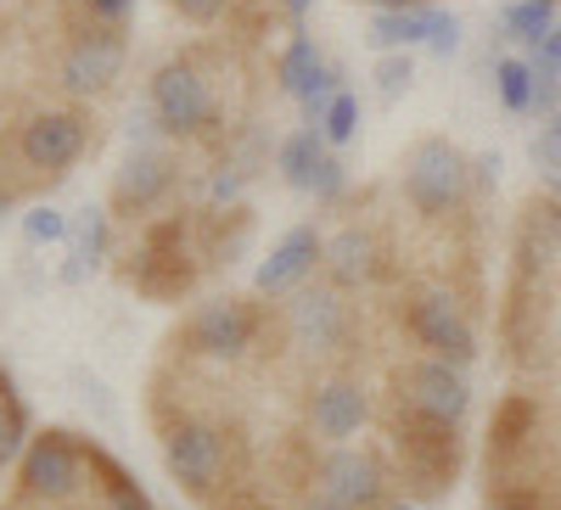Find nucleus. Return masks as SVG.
<instances>
[{
    "label": "nucleus",
    "mask_w": 561,
    "mask_h": 510,
    "mask_svg": "<svg viewBox=\"0 0 561 510\" xmlns=\"http://www.w3.org/2000/svg\"><path fill=\"white\" fill-rule=\"evenodd\" d=\"M325 253V242H320V230L314 224H298L287 242H280L275 253H270V264L259 269V298H280V292H298L309 275H314V258Z\"/></svg>",
    "instance_id": "obj_1"
},
{
    "label": "nucleus",
    "mask_w": 561,
    "mask_h": 510,
    "mask_svg": "<svg viewBox=\"0 0 561 510\" xmlns=\"http://www.w3.org/2000/svg\"><path fill=\"white\" fill-rule=\"evenodd\" d=\"M444 12H427V7H399V12H377V23H370V45H382V51H393V45H410V39H427L438 28Z\"/></svg>",
    "instance_id": "obj_2"
},
{
    "label": "nucleus",
    "mask_w": 561,
    "mask_h": 510,
    "mask_svg": "<svg viewBox=\"0 0 561 510\" xmlns=\"http://www.w3.org/2000/svg\"><path fill=\"white\" fill-rule=\"evenodd\" d=\"M280 169H287V185H298V192L314 185V169H320V135H314V124L298 129L293 141L280 147Z\"/></svg>",
    "instance_id": "obj_3"
},
{
    "label": "nucleus",
    "mask_w": 561,
    "mask_h": 510,
    "mask_svg": "<svg viewBox=\"0 0 561 510\" xmlns=\"http://www.w3.org/2000/svg\"><path fill=\"white\" fill-rule=\"evenodd\" d=\"M500 23L517 34V39H534V45H539V39L556 28V7H550V0H517V7L500 12Z\"/></svg>",
    "instance_id": "obj_4"
},
{
    "label": "nucleus",
    "mask_w": 561,
    "mask_h": 510,
    "mask_svg": "<svg viewBox=\"0 0 561 510\" xmlns=\"http://www.w3.org/2000/svg\"><path fill=\"white\" fill-rule=\"evenodd\" d=\"M494 84H500V102H505L511 113H528V107H534V68H528V62L505 57V62L494 68Z\"/></svg>",
    "instance_id": "obj_5"
},
{
    "label": "nucleus",
    "mask_w": 561,
    "mask_h": 510,
    "mask_svg": "<svg viewBox=\"0 0 561 510\" xmlns=\"http://www.w3.org/2000/svg\"><path fill=\"white\" fill-rule=\"evenodd\" d=\"M354 124H359V102L348 96V90H337V102L325 107V118H320V135H325L332 147H343L348 135H354Z\"/></svg>",
    "instance_id": "obj_6"
},
{
    "label": "nucleus",
    "mask_w": 561,
    "mask_h": 510,
    "mask_svg": "<svg viewBox=\"0 0 561 510\" xmlns=\"http://www.w3.org/2000/svg\"><path fill=\"white\" fill-rule=\"evenodd\" d=\"M534 163H545L550 174H561V113H550V124L534 135Z\"/></svg>",
    "instance_id": "obj_7"
},
{
    "label": "nucleus",
    "mask_w": 561,
    "mask_h": 510,
    "mask_svg": "<svg viewBox=\"0 0 561 510\" xmlns=\"http://www.w3.org/2000/svg\"><path fill=\"white\" fill-rule=\"evenodd\" d=\"M528 113H561V84L550 68H534V107Z\"/></svg>",
    "instance_id": "obj_8"
},
{
    "label": "nucleus",
    "mask_w": 561,
    "mask_h": 510,
    "mask_svg": "<svg viewBox=\"0 0 561 510\" xmlns=\"http://www.w3.org/2000/svg\"><path fill=\"white\" fill-rule=\"evenodd\" d=\"M23 230H28V242H57L62 236V213H51V208H34L28 219H23Z\"/></svg>",
    "instance_id": "obj_9"
},
{
    "label": "nucleus",
    "mask_w": 561,
    "mask_h": 510,
    "mask_svg": "<svg viewBox=\"0 0 561 510\" xmlns=\"http://www.w3.org/2000/svg\"><path fill=\"white\" fill-rule=\"evenodd\" d=\"M377 79H382V96H399V90L410 84V62H404V57H388V62L377 68Z\"/></svg>",
    "instance_id": "obj_10"
},
{
    "label": "nucleus",
    "mask_w": 561,
    "mask_h": 510,
    "mask_svg": "<svg viewBox=\"0 0 561 510\" xmlns=\"http://www.w3.org/2000/svg\"><path fill=\"white\" fill-rule=\"evenodd\" d=\"M427 45H433V51H438V57H449V51H455V45H460V23H455V18L444 12V18H438V28L427 34Z\"/></svg>",
    "instance_id": "obj_11"
},
{
    "label": "nucleus",
    "mask_w": 561,
    "mask_h": 510,
    "mask_svg": "<svg viewBox=\"0 0 561 510\" xmlns=\"http://www.w3.org/2000/svg\"><path fill=\"white\" fill-rule=\"evenodd\" d=\"M539 68H550V73H561V23L539 39Z\"/></svg>",
    "instance_id": "obj_12"
}]
</instances>
